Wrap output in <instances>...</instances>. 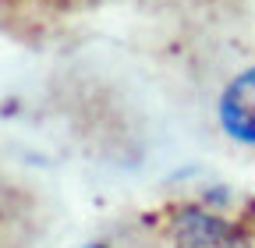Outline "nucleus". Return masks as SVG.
Returning a JSON list of instances; mask_svg holds the SVG:
<instances>
[{
  "label": "nucleus",
  "instance_id": "1",
  "mask_svg": "<svg viewBox=\"0 0 255 248\" xmlns=\"http://www.w3.org/2000/svg\"><path fill=\"white\" fill-rule=\"evenodd\" d=\"M220 124L238 142L255 145V68L241 71L220 96Z\"/></svg>",
  "mask_w": 255,
  "mask_h": 248
},
{
  "label": "nucleus",
  "instance_id": "2",
  "mask_svg": "<svg viewBox=\"0 0 255 248\" xmlns=\"http://www.w3.org/2000/svg\"><path fill=\"white\" fill-rule=\"evenodd\" d=\"M85 248H103V245H85Z\"/></svg>",
  "mask_w": 255,
  "mask_h": 248
}]
</instances>
